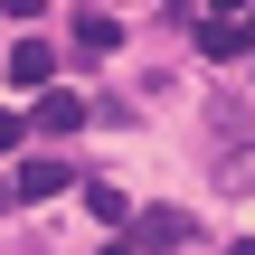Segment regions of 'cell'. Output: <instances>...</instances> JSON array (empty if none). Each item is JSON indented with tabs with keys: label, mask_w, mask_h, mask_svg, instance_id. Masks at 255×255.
I'll use <instances>...</instances> for the list:
<instances>
[{
	"label": "cell",
	"mask_w": 255,
	"mask_h": 255,
	"mask_svg": "<svg viewBox=\"0 0 255 255\" xmlns=\"http://www.w3.org/2000/svg\"><path fill=\"white\" fill-rule=\"evenodd\" d=\"M189 237H199V218H189V208H142V227H132L123 246L142 255V246H189Z\"/></svg>",
	"instance_id": "1"
},
{
	"label": "cell",
	"mask_w": 255,
	"mask_h": 255,
	"mask_svg": "<svg viewBox=\"0 0 255 255\" xmlns=\"http://www.w3.org/2000/svg\"><path fill=\"white\" fill-rule=\"evenodd\" d=\"M9 85L47 95V85H57V47H47V38H19V47H9Z\"/></svg>",
	"instance_id": "2"
},
{
	"label": "cell",
	"mask_w": 255,
	"mask_h": 255,
	"mask_svg": "<svg viewBox=\"0 0 255 255\" xmlns=\"http://www.w3.org/2000/svg\"><path fill=\"white\" fill-rule=\"evenodd\" d=\"M85 114H95V104H85V95H76V85H47V95H38V114H28V123H38V132H76V123H85Z\"/></svg>",
	"instance_id": "3"
},
{
	"label": "cell",
	"mask_w": 255,
	"mask_h": 255,
	"mask_svg": "<svg viewBox=\"0 0 255 255\" xmlns=\"http://www.w3.org/2000/svg\"><path fill=\"white\" fill-rule=\"evenodd\" d=\"M66 28H76V47H85V57H114V47H123V19H114V9H76Z\"/></svg>",
	"instance_id": "4"
},
{
	"label": "cell",
	"mask_w": 255,
	"mask_h": 255,
	"mask_svg": "<svg viewBox=\"0 0 255 255\" xmlns=\"http://www.w3.org/2000/svg\"><path fill=\"white\" fill-rule=\"evenodd\" d=\"M66 180H76V170H66V161H57V151H38V161H28V170H9V189H19V199H57V189H66Z\"/></svg>",
	"instance_id": "5"
},
{
	"label": "cell",
	"mask_w": 255,
	"mask_h": 255,
	"mask_svg": "<svg viewBox=\"0 0 255 255\" xmlns=\"http://www.w3.org/2000/svg\"><path fill=\"white\" fill-rule=\"evenodd\" d=\"M85 208H95V218H104V227H132V199H123V189H114V180H85Z\"/></svg>",
	"instance_id": "6"
},
{
	"label": "cell",
	"mask_w": 255,
	"mask_h": 255,
	"mask_svg": "<svg viewBox=\"0 0 255 255\" xmlns=\"http://www.w3.org/2000/svg\"><path fill=\"white\" fill-rule=\"evenodd\" d=\"M218 189H255V142H237V151H227V180H218Z\"/></svg>",
	"instance_id": "7"
},
{
	"label": "cell",
	"mask_w": 255,
	"mask_h": 255,
	"mask_svg": "<svg viewBox=\"0 0 255 255\" xmlns=\"http://www.w3.org/2000/svg\"><path fill=\"white\" fill-rule=\"evenodd\" d=\"M19 132H28V123H19V114H0V151H19Z\"/></svg>",
	"instance_id": "8"
},
{
	"label": "cell",
	"mask_w": 255,
	"mask_h": 255,
	"mask_svg": "<svg viewBox=\"0 0 255 255\" xmlns=\"http://www.w3.org/2000/svg\"><path fill=\"white\" fill-rule=\"evenodd\" d=\"M0 208H19V189H9V170H0Z\"/></svg>",
	"instance_id": "9"
},
{
	"label": "cell",
	"mask_w": 255,
	"mask_h": 255,
	"mask_svg": "<svg viewBox=\"0 0 255 255\" xmlns=\"http://www.w3.org/2000/svg\"><path fill=\"white\" fill-rule=\"evenodd\" d=\"M227 255H255V237H237V246H227Z\"/></svg>",
	"instance_id": "10"
},
{
	"label": "cell",
	"mask_w": 255,
	"mask_h": 255,
	"mask_svg": "<svg viewBox=\"0 0 255 255\" xmlns=\"http://www.w3.org/2000/svg\"><path fill=\"white\" fill-rule=\"evenodd\" d=\"M104 255H132V246H123V237H114V246H104Z\"/></svg>",
	"instance_id": "11"
}]
</instances>
